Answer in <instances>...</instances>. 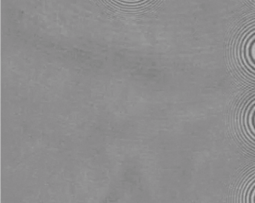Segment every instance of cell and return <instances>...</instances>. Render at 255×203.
Returning a JSON list of instances; mask_svg holds the SVG:
<instances>
[{"instance_id": "6da1fadb", "label": "cell", "mask_w": 255, "mask_h": 203, "mask_svg": "<svg viewBox=\"0 0 255 203\" xmlns=\"http://www.w3.org/2000/svg\"><path fill=\"white\" fill-rule=\"evenodd\" d=\"M239 57L245 69L255 76V25L250 27L242 38Z\"/></svg>"}, {"instance_id": "7a4b0ae2", "label": "cell", "mask_w": 255, "mask_h": 203, "mask_svg": "<svg viewBox=\"0 0 255 203\" xmlns=\"http://www.w3.org/2000/svg\"><path fill=\"white\" fill-rule=\"evenodd\" d=\"M245 129L250 138L255 140V99L249 104L243 118Z\"/></svg>"}, {"instance_id": "3957f363", "label": "cell", "mask_w": 255, "mask_h": 203, "mask_svg": "<svg viewBox=\"0 0 255 203\" xmlns=\"http://www.w3.org/2000/svg\"><path fill=\"white\" fill-rule=\"evenodd\" d=\"M247 200L250 203H255V180L254 182L251 184L249 192L247 194Z\"/></svg>"}, {"instance_id": "277c9868", "label": "cell", "mask_w": 255, "mask_h": 203, "mask_svg": "<svg viewBox=\"0 0 255 203\" xmlns=\"http://www.w3.org/2000/svg\"><path fill=\"white\" fill-rule=\"evenodd\" d=\"M126 1H131V2H134V1H138V0H126Z\"/></svg>"}]
</instances>
